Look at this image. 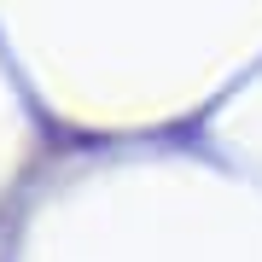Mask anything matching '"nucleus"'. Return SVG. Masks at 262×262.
Wrapping results in <instances>:
<instances>
[]
</instances>
